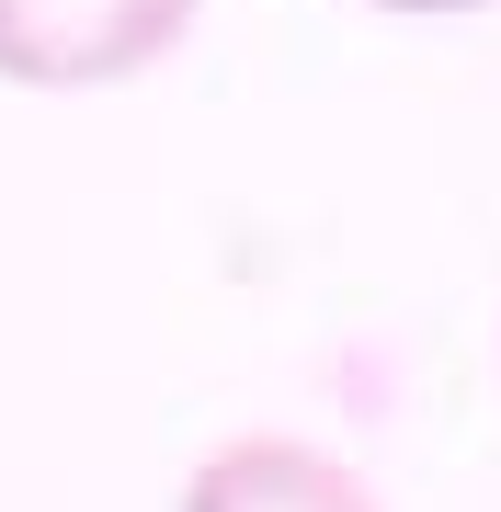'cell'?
<instances>
[{"mask_svg":"<svg viewBox=\"0 0 501 512\" xmlns=\"http://www.w3.org/2000/svg\"><path fill=\"white\" fill-rule=\"evenodd\" d=\"M194 35V0H0L12 92H114Z\"/></svg>","mask_w":501,"mask_h":512,"instance_id":"1","label":"cell"},{"mask_svg":"<svg viewBox=\"0 0 501 512\" xmlns=\"http://www.w3.org/2000/svg\"><path fill=\"white\" fill-rule=\"evenodd\" d=\"M365 12H410V23H456V12H501V0H365Z\"/></svg>","mask_w":501,"mask_h":512,"instance_id":"3","label":"cell"},{"mask_svg":"<svg viewBox=\"0 0 501 512\" xmlns=\"http://www.w3.org/2000/svg\"><path fill=\"white\" fill-rule=\"evenodd\" d=\"M183 512H376V490L297 433H228L217 456H194Z\"/></svg>","mask_w":501,"mask_h":512,"instance_id":"2","label":"cell"}]
</instances>
